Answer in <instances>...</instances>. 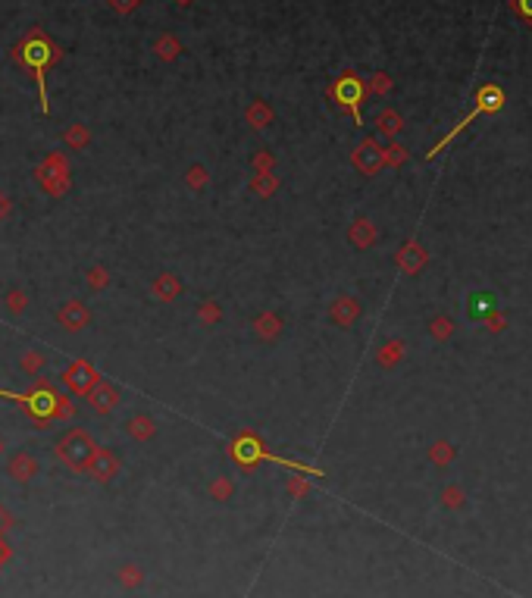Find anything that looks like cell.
<instances>
[{
  "label": "cell",
  "mask_w": 532,
  "mask_h": 598,
  "mask_svg": "<svg viewBox=\"0 0 532 598\" xmlns=\"http://www.w3.org/2000/svg\"><path fill=\"white\" fill-rule=\"evenodd\" d=\"M97 380H101V373H97V370L91 367L88 360H75V363H70V370L63 373V382L70 385L75 395H88V392L94 389Z\"/></svg>",
  "instance_id": "8992f818"
},
{
  "label": "cell",
  "mask_w": 532,
  "mask_h": 598,
  "mask_svg": "<svg viewBox=\"0 0 532 598\" xmlns=\"http://www.w3.org/2000/svg\"><path fill=\"white\" fill-rule=\"evenodd\" d=\"M13 476H16V480H28V476L35 473V458H28V454H16V458H13Z\"/></svg>",
  "instance_id": "2e32d148"
},
{
  "label": "cell",
  "mask_w": 532,
  "mask_h": 598,
  "mask_svg": "<svg viewBox=\"0 0 532 598\" xmlns=\"http://www.w3.org/2000/svg\"><path fill=\"white\" fill-rule=\"evenodd\" d=\"M66 141H70L72 148H82V145H88V128H82V126H72V128H70V135H66Z\"/></svg>",
  "instance_id": "ffe728a7"
},
{
  "label": "cell",
  "mask_w": 532,
  "mask_h": 598,
  "mask_svg": "<svg viewBox=\"0 0 532 598\" xmlns=\"http://www.w3.org/2000/svg\"><path fill=\"white\" fill-rule=\"evenodd\" d=\"M13 57L22 63V70L32 72V79L38 85V101H41V110L48 113V88H44V75H48V70L60 60V48L41 32V28H32V32L16 44Z\"/></svg>",
  "instance_id": "6da1fadb"
},
{
  "label": "cell",
  "mask_w": 532,
  "mask_h": 598,
  "mask_svg": "<svg viewBox=\"0 0 532 598\" xmlns=\"http://www.w3.org/2000/svg\"><path fill=\"white\" fill-rule=\"evenodd\" d=\"M492 310H495V298L492 294H473L467 304V314L473 316V320H482V316H489Z\"/></svg>",
  "instance_id": "5bb4252c"
},
{
  "label": "cell",
  "mask_w": 532,
  "mask_h": 598,
  "mask_svg": "<svg viewBox=\"0 0 532 598\" xmlns=\"http://www.w3.org/2000/svg\"><path fill=\"white\" fill-rule=\"evenodd\" d=\"M382 163H385V154L376 145H372V141H363V145L354 150V166L360 172H367V176H372V172L382 170Z\"/></svg>",
  "instance_id": "52a82bcc"
},
{
  "label": "cell",
  "mask_w": 532,
  "mask_h": 598,
  "mask_svg": "<svg viewBox=\"0 0 532 598\" xmlns=\"http://www.w3.org/2000/svg\"><path fill=\"white\" fill-rule=\"evenodd\" d=\"M94 451H97V445H94V438H91L85 429H72L70 436L63 438V442L57 445V458L63 460L70 470H88V464H91V458H94Z\"/></svg>",
  "instance_id": "3957f363"
},
{
  "label": "cell",
  "mask_w": 532,
  "mask_h": 598,
  "mask_svg": "<svg viewBox=\"0 0 532 598\" xmlns=\"http://www.w3.org/2000/svg\"><path fill=\"white\" fill-rule=\"evenodd\" d=\"M41 363H44L41 354H26V358H22V370H26V373H35V370H41Z\"/></svg>",
  "instance_id": "7402d4cb"
},
{
  "label": "cell",
  "mask_w": 532,
  "mask_h": 598,
  "mask_svg": "<svg viewBox=\"0 0 532 598\" xmlns=\"http://www.w3.org/2000/svg\"><path fill=\"white\" fill-rule=\"evenodd\" d=\"M254 332L260 338H276L279 332H282V320H279L276 314H263V316H257V320H254Z\"/></svg>",
  "instance_id": "4fadbf2b"
},
{
  "label": "cell",
  "mask_w": 532,
  "mask_h": 598,
  "mask_svg": "<svg viewBox=\"0 0 532 598\" xmlns=\"http://www.w3.org/2000/svg\"><path fill=\"white\" fill-rule=\"evenodd\" d=\"M126 429H128V436H132V438H141V442H144V438H150V436H154L157 423L150 420L148 414H138V417H132V420L126 423Z\"/></svg>",
  "instance_id": "7c38bea8"
},
{
  "label": "cell",
  "mask_w": 532,
  "mask_h": 598,
  "mask_svg": "<svg viewBox=\"0 0 532 598\" xmlns=\"http://www.w3.org/2000/svg\"><path fill=\"white\" fill-rule=\"evenodd\" d=\"M157 50H160V54H163L166 60H170V57H176V50H179V44H176V41H172V38H163V41H160V44H157Z\"/></svg>",
  "instance_id": "d4e9b609"
},
{
  "label": "cell",
  "mask_w": 532,
  "mask_h": 598,
  "mask_svg": "<svg viewBox=\"0 0 532 598\" xmlns=\"http://www.w3.org/2000/svg\"><path fill=\"white\" fill-rule=\"evenodd\" d=\"M376 123H379V128H385V132H389V135H394V132H398V128H401V126H398V116H392V113H385V116H379Z\"/></svg>",
  "instance_id": "603a6c76"
},
{
  "label": "cell",
  "mask_w": 532,
  "mask_h": 598,
  "mask_svg": "<svg viewBox=\"0 0 532 598\" xmlns=\"http://www.w3.org/2000/svg\"><path fill=\"white\" fill-rule=\"evenodd\" d=\"M516 6H520V10L526 13V16H532V0H520V4H516Z\"/></svg>",
  "instance_id": "f546056e"
},
{
  "label": "cell",
  "mask_w": 532,
  "mask_h": 598,
  "mask_svg": "<svg viewBox=\"0 0 532 598\" xmlns=\"http://www.w3.org/2000/svg\"><path fill=\"white\" fill-rule=\"evenodd\" d=\"M270 119H272V113H270V107H263V104H254V107L248 110V123L257 126V128L270 126Z\"/></svg>",
  "instance_id": "e0dca14e"
},
{
  "label": "cell",
  "mask_w": 532,
  "mask_h": 598,
  "mask_svg": "<svg viewBox=\"0 0 532 598\" xmlns=\"http://www.w3.org/2000/svg\"><path fill=\"white\" fill-rule=\"evenodd\" d=\"M204 182H207V170H204V166H192V170H188V185L201 188Z\"/></svg>",
  "instance_id": "44dd1931"
},
{
  "label": "cell",
  "mask_w": 532,
  "mask_h": 598,
  "mask_svg": "<svg viewBox=\"0 0 532 598\" xmlns=\"http://www.w3.org/2000/svg\"><path fill=\"white\" fill-rule=\"evenodd\" d=\"M88 467H91V473H94L97 480L104 482V480H110V476L116 473V467H119V464H116V458H113L110 451H101V448H97V451H94V458H91V464H88Z\"/></svg>",
  "instance_id": "8fae6325"
},
{
  "label": "cell",
  "mask_w": 532,
  "mask_h": 598,
  "mask_svg": "<svg viewBox=\"0 0 532 598\" xmlns=\"http://www.w3.org/2000/svg\"><path fill=\"white\" fill-rule=\"evenodd\" d=\"M179 4H192V0H179Z\"/></svg>",
  "instance_id": "1f68e13d"
},
{
  "label": "cell",
  "mask_w": 532,
  "mask_h": 598,
  "mask_svg": "<svg viewBox=\"0 0 532 598\" xmlns=\"http://www.w3.org/2000/svg\"><path fill=\"white\" fill-rule=\"evenodd\" d=\"M57 320H60V326L63 329H70V332H79L82 326H88V307L82 304V301H66L63 307H60V314H57Z\"/></svg>",
  "instance_id": "ba28073f"
},
{
  "label": "cell",
  "mask_w": 532,
  "mask_h": 598,
  "mask_svg": "<svg viewBox=\"0 0 532 598\" xmlns=\"http://www.w3.org/2000/svg\"><path fill=\"white\" fill-rule=\"evenodd\" d=\"M0 398L16 401L22 411H26L28 417L38 423V429H44L48 423H53V417H57V401H60V395L44 380L38 382L32 392H4V389H0Z\"/></svg>",
  "instance_id": "7a4b0ae2"
},
{
  "label": "cell",
  "mask_w": 532,
  "mask_h": 598,
  "mask_svg": "<svg viewBox=\"0 0 532 598\" xmlns=\"http://www.w3.org/2000/svg\"><path fill=\"white\" fill-rule=\"evenodd\" d=\"M354 316H357V304H354V301L351 298H338L336 307H332V320L341 323V326H348Z\"/></svg>",
  "instance_id": "9a60e30c"
},
{
  "label": "cell",
  "mask_w": 532,
  "mask_h": 598,
  "mask_svg": "<svg viewBox=\"0 0 532 598\" xmlns=\"http://www.w3.org/2000/svg\"><path fill=\"white\" fill-rule=\"evenodd\" d=\"M197 316H201L204 323H213V320H219V310H216V304H210V301H207V304L197 310Z\"/></svg>",
  "instance_id": "484cf974"
},
{
  "label": "cell",
  "mask_w": 532,
  "mask_h": 598,
  "mask_svg": "<svg viewBox=\"0 0 532 598\" xmlns=\"http://www.w3.org/2000/svg\"><path fill=\"white\" fill-rule=\"evenodd\" d=\"M329 94L336 97V104H341V107L351 110V116L360 123V101H363V82L360 79H354L351 72L341 75L336 85H332Z\"/></svg>",
  "instance_id": "5b68a950"
},
{
  "label": "cell",
  "mask_w": 532,
  "mask_h": 598,
  "mask_svg": "<svg viewBox=\"0 0 532 598\" xmlns=\"http://www.w3.org/2000/svg\"><path fill=\"white\" fill-rule=\"evenodd\" d=\"M250 188H254L257 194H272V192H276V176H270V172H257V179L250 182Z\"/></svg>",
  "instance_id": "ac0fdd59"
},
{
  "label": "cell",
  "mask_w": 532,
  "mask_h": 598,
  "mask_svg": "<svg viewBox=\"0 0 532 598\" xmlns=\"http://www.w3.org/2000/svg\"><path fill=\"white\" fill-rule=\"evenodd\" d=\"M154 298L157 301H163V304H170V301H176L179 298V292H182V282L172 272H163V276H157V282H154Z\"/></svg>",
  "instance_id": "30bf717a"
},
{
  "label": "cell",
  "mask_w": 532,
  "mask_h": 598,
  "mask_svg": "<svg viewBox=\"0 0 532 598\" xmlns=\"http://www.w3.org/2000/svg\"><path fill=\"white\" fill-rule=\"evenodd\" d=\"M35 179L44 185V192L50 198H60V194L70 192V163H66L63 154H50L48 160L35 170Z\"/></svg>",
  "instance_id": "277c9868"
},
{
  "label": "cell",
  "mask_w": 532,
  "mask_h": 598,
  "mask_svg": "<svg viewBox=\"0 0 532 598\" xmlns=\"http://www.w3.org/2000/svg\"><path fill=\"white\" fill-rule=\"evenodd\" d=\"M113 6H116L119 13H128V10H135V6H138V0H113Z\"/></svg>",
  "instance_id": "83f0119b"
},
{
  "label": "cell",
  "mask_w": 532,
  "mask_h": 598,
  "mask_svg": "<svg viewBox=\"0 0 532 598\" xmlns=\"http://www.w3.org/2000/svg\"><path fill=\"white\" fill-rule=\"evenodd\" d=\"M88 401H91V407H94V411L106 414V411H113V407L119 404V392H116V385H110V382L97 380V382H94V389L88 392Z\"/></svg>",
  "instance_id": "9c48e42d"
},
{
  "label": "cell",
  "mask_w": 532,
  "mask_h": 598,
  "mask_svg": "<svg viewBox=\"0 0 532 598\" xmlns=\"http://www.w3.org/2000/svg\"><path fill=\"white\" fill-rule=\"evenodd\" d=\"M6 304H10V310H26V294L22 292H10V298H6Z\"/></svg>",
  "instance_id": "4316f807"
},
{
  "label": "cell",
  "mask_w": 532,
  "mask_h": 598,
  "mask_svg": "<svg viewBox=\"0 0 532 598\" xmlns=\"http://www.w3.org/2000/svg\"><path fill=\"white\" fill-rule=\"evenodd\" d=\"M106 279H110V276H106V270H101V267H94V270L88 272V282L94 285V289H104V285H106Z\"/></svg>",
  "instance_id": "cb8c5ba5"
},
{
  "label": "cell",
  "mask_w": 532,
  "mask_h": 598,
  "mask_svg": "<svg viewBox=\"0 0 532 598\" xmlns=\"http://www.w3.org/2000/svg\"><path fill=\"white\" fill-rule=\"evenodd\" d=\"M4 524H6V514H4V511H0V526H4Z\"/></svg>",
  "instance_id": "4dcf8cb0"
},
{
  "label": "cell",
  "mask_w": 532,
  "mask_h": 598,
  "mask_svg": "<svg viewBox=\"0 0 532 598\" xmlns=\"http://www.w3.org/2000/svg\"><path fill=\"white\" fill-rule=\"evenodd\" d=\"M351 241H354V245H370V241H372V229H370V223H367V219L354 223V229H351Z\"/></svg>",
  "instance_id": "d6986e66"
},
{
  "label": "cell",
  "mask_w": 532,
  "mask_h": 598,
  "mask_svg": "<svg viewBox=\"0 0 532 598\" xmlns=\"http://www.w3.org/2000/svg\"><path fill=\"white\" fill-rule=\"evenodd\" d=\"M6 214H10V198H6V194L0 192V223L6 219Z\"/></svg>",
  "instance_id": "f1b7e54d"
}]
</instances>
